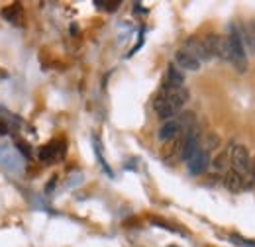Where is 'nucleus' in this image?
Instances as JSON below:
<instances>
[{
	"mask_svg": "<svg viewBox=\"0 0 255 247\" xmlns=\"http://www.w3.org/2000/svg\"><path fill=\"white\" fill-rule=\"evenodd\" d=\"M228 41H230V49H232V65L238 69V73H246L248 71V51H246V45L242 39V31L238 28H232Z\"/></svg>",
	"mask_w": 255,
	"mask_h": 247,
	"instance_id": "obj_1",
	"label": "nucleus"
},
{
	"mask_svg": "<svg viewBox=\"0 0 255 247\" xmlns=\"http://www.w3.org/2000/svg\"><path fill=\"white\" fill-rule=\"evenodd\" d=\"M232 169L238 171L240 175H248L250 173V167H252V153L246 145H240L236 143L234 151H232V161H230Z\"/></svg>",
	"mask_w": 255,
	"mask_h": 247,
	"instance_id": "obj_2",
	"label": "nucleus"
},
{
	"mask_svg": "<svg viewBox=\"0 0 255 247\" xmlns=\"http://www.w3.org/2000/svg\"><path fill=\"white\" fill-rule=\"evenodd\" d=\"M234 147H236V143L230 141L224 149H220L218 153L210 159V167H208V169H210L214 175H222V173L226 175V171L232 167L230 161H232V151H234Z\"/></svg>",
	"mask_w": 255,
	"mask_h": 247,
	"instance_id": "obj_3",
	"label": "nucleus"
},
{
	"mask_svg": "<svg viewBox=\"0 0 255 247\" xmlns=\"http://www.w3.org/2000/svg\"><path fill=\"white\" fill-rule=\"evenodd\" d=\"M181 49H185L187 53H191L196 61H200V63L212 61V55H210V53H208V49L204 47V41H202V39H198V37H189Z\"/></svg>",
	"mask_w": 255,
	"mask_h": 247,
	"instance_id": "obj_4",
	"label": "nucleus"
},
{
	"mask_svg": "<svg viewBox=\"0 0 255 247\" xmlns=\"http://www.w3.org/2000/svg\"><path fill=\"white\" fill-rule=\"evenodd\" d=\"M183 133V127H181V122L177 120V118H173V120H167V122L161 124L159 131H157V139L159 141H171V139H175V137H179Z\"/></svg>",
	"mask_w": 255,
	"mask_h": 247,
	"instance_id": "obj_5",
	"label": "nucleus"
},
{
	"mask_svg": "<svg viewBox=\"0 0 255 247\" xmlns=\"http://www.w3.org/2000/svg\"><path fill=\"white\" fill-rule=\"evenodd\" d=\"M208 167H210V153H206L202 149L194 155L191 161H187V169L191 175H204L208 171Z\"/></svg>",
	"mask_w": 255,
	"mask_h": 247,
	"instance_id": "obj_6",
	"label": "nucleus"
},
{
	"mask_svg": "<svg viewBox=\"0 0 255 247\" xmlns=\"http://www.w3.org/2000/svg\"><path fill=\"white\" fill-rule=\"evenodd\" d=\"M175 65H177L183 73H185V71L196 73V71H200V65H202V63L196 61L191 53H187L185 49H179V51L175 53Z\"/></svg>",
	"mask_w": 255,
	"mask_h": 247,
	"instance_id": "obj_7",
	"label": "nucleus"
},
{
	"mask_svg": "<svg viewBox=\"0 0 255 247\" xmlns=\"http://www.w3.org/2000/svg\"><path fill=\"white\" fill-rule=\"evenodd\" d=\"M224 186L226 190L230 192H240L246 188V175H240L238 171L234 169H228L226 175H224Z\"/></svg>",
	"mask_w": 255,
	"mask_h": 247,
	"instance_id": "obj_8",
	"label": "nucleus"
},
{
	"mask_svg": "<svg viewBox=\"0 0 255 247\" xmlns=\"http://www.w3.org/2000/svg\"><path fill=\"white\" fill-rule=\"evenodd\" d=\"M183 147H185V135L181 133L179 137L167 141L165 149H163V159L165 161H175V159H181V153H183Z\"/></svg>",
	"mask_w": 255,
	"mask_h": 247,
	"instance_id": "obj_9",
	"label": "nucleus"
},
{
	"mask_svg": "<svg viewBox=\"0 0 255 247\" xmlns=\"http://www.w3.org/2000/svg\"><path fill=\"white\" fill-rule=\"evenodd\" d=\"M220 145H222V139H220L218 133H214V131L202 133V137H200V149H202V151L212 153V151L220 149Z\"/></svg>",
	"mask_w": 255,
	"mask_h": 247,
	"instance_id": "obj_10",
	"label": "nucleus"
},
{
	"mask_svg": "<svg viewBox=\"0 0 255 247\" xmlns=\"http://www.w3.org/2000/svg\"><path fill=\"white\" fill-rule=\"evenodd\" d=\"M214 57L222 59V61L232 63V49H230V41H228V35H218L216 37V53Z\"/></svg>",
	"mask_w": 255,
	"mask_h": 247,
	"instance_id": "obj_11",
	"label": "nucleus"
},
{
	"mask_svg": "<svg viewBox=\"0 0 255 247\" xmlns=\"http://www.w3.org/2000/svg\"><path fill=\"white\" fill-rule=\"evenodd\" d=\"M171 87H183L185 85V73L175 65V63H169L167 67V81Z\"/></svg>",
	"mask_w": 255,
	"mask_h": 247,
	"instance_id": "obj_12",
	"label": "nucleus"
},
{
	"mask_svg": "<svg viewBox=\"0 0 255 247\" xmlns=\"http://www.w3.org/2000/svg\"><path fill=\"white\" fill-rule=\"evenodd\" d=\"M16 14H20V6L18 4L16 6H8V8L2 10V16L6 20H10V22H16Z\"/></svg>",
	"mask_w": 255,
	"mask_h": 247,
	"instance_id": "obj_13",
	"label": "nucleus"
},
{
	"mask_svg": "<svg viewBox=\"0 0 255 247\" xmlns=\"http://www.w3.org/2000/svg\"><path fill=\"white\" fill-rule=\"evenodd\" d=\"M53 157H55L53 143H51V145H47V147H41V151H39V159H41V161H49V159H53Z\"/></svg>",
	"mask_w": 255,
	"mask_h": 247,
	"instance_id": "obj_14",
	"label": "nucleus"
},
{
	"mask_svg": "<svg viewBox=\"0 0 255 247\" xmlns=\"http://www.w3.org/2000/svg\"><path fill=\"white\" fill-rule=\"evenodd\" d=\"M248 45H250V49L255 53V24L248 31Z\"/></svg>",
	"mask_w": 255,
	"mask_h": 247,
	"instance_id": "obj_15",
	"label": "nucleus"
},
{
	"mask_svg": "<svg viewBox=\"0 0 255 247\" xmlns=\"http://www.w3.org/2000/svg\"><path fill=\"white\" fill-rule=\"evenodd\" d=\"M98 6H106V10H116V6H118V2H96Z\"/></svg>",
	"mask_w": 255,
	"mask_h": 247,
	"instance_id": "obj_16",
	"label": "nucleus"
},
{
	"mask_svg": "<svg viewBox=\"0 0 255 247\" xmlns=\"http://www.w3.org/2000/svg\"><path fill=\"white\" fill-rule=\"evenodd\" d=\"M18 147H20V151H24V155H26V157H30V151H28V145H26V143H18Z\"/></svg>",
	"mask_w": 255,
	"mask_h": 247,
	"instance_id": "obj_17",
	"label": "nucleus"
},
{
	"mask_svg": "<svg viewBox=\"0 0 255 247\" xmlns=\"http://www.w3.org/2000/svg\"><path fill=\"white\" fill-rule=\"evenodd\" d=\"M250 175H252V179L255 181V157L252 159V167H250Z\"/></svg>",
	"mask_w": 255,
	"mask_h": 247,
	"instance_id": "obj_18",
	"label": "nucleus"
},
{
	"mask_svg": "<svg viewBox=\"0 0 255 247\" xmlns=\"http://www.w3.org/2000/svg\"><path fill=\"white\" fill-rule=\"evenodd\" d=\"M171 247H177V246H171Z\"/></svg>",
	"mask_w": 255,
	"mask_h": 247,
	"instance_id": "obj_19",
	"label": "nucleus"
}]
</instances>
